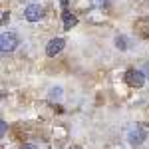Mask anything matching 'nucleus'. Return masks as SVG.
I'll return each mask as SVG.
<instances>
[{
    "mask_svg": "<svg viewBox=\"0 0 149 149\" xmlns=\"http://www.w3.org/2000/svg\"><path fill=\"white\" fill-rule=\"evenodd\" d=\"M20 44V40H18V36L12 34V32H4V34L0 36V50L6 54V52H12V50H16Z\"/></svg>",
    "mask_w": 149,
    "mask_h": 149,
    "instance_id": "obj_1",
    "label": "nucleus"
},
{
    "mask_svg": "<svg viewBox=\"0 0 149 149\" xmlns=\"http://www.w3.org/2000/svg\"><path fill=\"white\" fill-rule=\"evenodd\" d=\"M127 139H129V143H131L133 147H139V145L147 139V129H143V125H135L133 129H129Z\"/></svg>",
    "mask_w": 149,
    "mask_h": 149,
    "instance_id": "obj_2",
    "label": "nucleus"
},
{
    "mask_svg": "<svg viewBox=\"0 0 149 149\" xmlns=\"http://www.w3.org/2000/svg\"><path fill=\"white\" fill-rule=\"evenodd\" d=\"M125 81H127V86H131V88H143V84H145V74L139 72V70H127L125 72Z\"/></svg>",
    "mask_w": 149,
    "mask_h": 149,
    "instance_id": "obj_3",
    "label": "nucleus"
},
{
    "mask_svg": "<svg viewBox=\"0 0 149 149\" xmlns=\"http://www.w3.org/2000/svg\"><path fill=\"white\" fill-rule=\"evenodd\" d=\"M42 16H44V8L40 4H30L24 10V18L28 22H38V20H42Z\"/></svg>",
    "mask_w": 149,
    "mask_h": 149,
    "instance_id": "obj_4",
    "label": "nucleus"
},
{
    "mask_svg": "<svg viewBox=\"0 0 149 149\" xmlns=\"http://www.w3.org/2000/svg\"><path fill=\"white\" fill-rule=\"evenodd\" d=\"M64 46H66V40H64V38H54V40H50V42H48L46 54L50 58H54V56H58V54L64 50Z\"/></svg>",
    "mask_w": 149,
    "mask_h": 149,
    "instance_id": "obj_5",
    "label": "nucleus"
},
{
    "mask_svg": "<svg viewBox=\"0 0 149 149\" xmlns=\"http://www.w3.org/2000/svg\"><path fill=\"white\" fill-rule=\"evenodd\" d=\"M133 28H135V32H137L141 38H147L149 36V20L147 18H139Z\"/></svg>",
    "mask_w": 149,
    "mask_h": 149,
    "instance_id": "obj_6",
    "label": "nucleus"
},
{
    "mask_svg": "<svg viewBox=\"0 0 149 149\" xmlns=\"http://www.w3.org/2000/svg\"><path fill=\"white\" fill-rule=\"evenodd\" d=\"M62 18H64V28H66V30H70L72 26H76V24H78V18H76L72 12H68V10H64Z\"/></svg>",
    "mask_w": 149,
    "mask_h": 149,
    "instance_id": "obj_7",
    "label": "nucleus"
},
{
    "mask_svg": "<svg viewBox=\"0 0 149 149\" xmlns=\"http://www.w3.org/2000/svg\"><path fill=\"white\" fill-rule=\"evenodd\" d=\"M115 46L119 48V50H127V40L123 36H117V38H115Z\"/></svg>",
    "mask_w": 149,
    "mask_h": 149,
    "instance_id": "obj_8",
    "label": "nucleus"
},
{
    "mask_svg": "<svg viewBox=\"0 0 149 149\" xmlns=\"http://www.w3.org/2000/svg\"><path fill=\"white\" fill-rule=\"evenodd\" d=\"M6 129H8L6 121H2V123H0V135H4V133H6Z\"/></svg>",
    "mask_w": 149,
    "mask_h": 149,
    "instance_id": "obj_9",
    "label": "nucleus"
},
{
    "mask_svg": "<svg viewBox=\"0 0 149 149\" xmlns=\"http://www.w3.org/2000/svg\"><path fill=\"white\" fill-rule=\"evenodd\" d=\"M8 18H10V14H8V12H4V14H2V24L8 22Z\"/></svg>",
    "mask_w": 149,
    "mask_h": 149,
    "instance_id": "obj_10",
    "label": "nucleus"
},
{
    "mask_svg": "<svg viewBox=\"0 0 149 149\" xmlns=\"http://www.w3.org/2000/svg\"><path fill=\"white\" fill-rule=\"evenodd\" d=\"M20 149H36V145H32V143H24Z\"/></svg>",
    "mask_w": 149,
    "mask_h": 149,
    "instance_id": "obj_11",
    "label": "nucleus"
},
{
    "mask_svg": "<svg viewBox=\"0 0 149 149\" xmlns=\"http://www.w3.org/2000/svg\"><path fill=\"white\" fill-rule=\"evenodd\" d=\"M62 6L66 8V6H68V0H62Z\"/></svg>",
    "mask_w": 149,
    "mask_h": 149,
    "instance_id": "obj_12",
    "label": "nucleus"
},
{
    "mask_svg": "<svg viewBox=\"0 0 149 149\" xmlns=\"http://www.w3.org/2000/svg\"><path fill=\"white\" fill-rule=\"evenodd\" d=\"M145 72H147V76H149V64H147V68H145Z\"/></svg>",
    "mask_w": 149,
    "mask_h": 149,
    "instance_id": "obj_13",
    "label": "nucleus"
},
{
    "mask_svg": "<svg viewBox=\"0 0 149 149\" xmlns=\"http://www.w3.org/2000/svg\"><path fill=\"white\" fill-rule=\"evenodd\" d=\"M76 149H80V147H76Z\"/></svg>",
    "mask_w": 149,
    "mask_h": 149,
    "instance_id": "obj_14",
    "label": "nucleus"
}]
</instances>
